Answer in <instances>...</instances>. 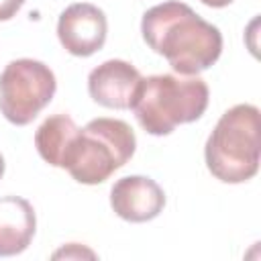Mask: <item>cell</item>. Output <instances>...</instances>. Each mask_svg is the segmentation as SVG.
<instances>
[{"mask_svg": "<svg viewBox=\"0 0 261 261\" xmlns=\"http://www.w3.org/2000/svg\"><path fill=\"white\" fill-rule=\"evenodd\" d=\"M141 33L145 43L179 75H198L222 53L220 31L177 0L149 8L141 20Z\"/></svg>", "mask_w": 261, "mask_h": 261, "instance_id": "6da1fadb", "label": "cell"}, {"mask_svg": "<svg viewBox=\"0 0 261 261\" xmlns=\"http://www.w3.org/2000/svg\"><path fill=\"white\" fill-rule=\"evenodd\" d=\"M208 86L198 75L157 73L141 80L130 110L149 135L163 137L177 124L198 120L208 108Z\"/></svg>", "mask_w": 261, "mask_h": 261, "instance_id": "7a4b0ae2", "label": "cell"}, {"mask_svg": "<svg viewBox=\"0 0 261 261\" xmlns=\"http://www.w3.org/2000/svg\"><path fill=\"white\" fill-rule=\"evenodd\" d=\"M259 108L237 104L228 108L210 133L204 159L208 171L224 184H243L259 171Z\"/></svg>", "mask_w": 261, "mask_h": 261, "instance_id": "3957f363", "label": "cell"}, {"mask_svg": "<svg viewBox=\"0 0 261 261\" xmlns=\"http://www.w3.org/2000/svg\"><path fill=\"white\" fill-rule=\"evenodd\" d=\"M137 149L133 128L120 118H94L84 128H77L63 157V169L86 186L106 181L122 167Z\"/></svg>", "mask_w": 261, "mask_h": 261, "instance_id": "277c9868", "label": "cell"}, {"mask_svg": "<svg viewBox=\"0 0 261 261\" xmlns=\"http://www.w3.org/2000/svg\"><path fill=\"white\" fill-rule=\"evenodd\" d=\"M55 73L37 59H14L0 73V112L16 126H24L53 100Z\"/></svg>", "mask_w": 261, "mask_h": 261, "instance_id": "5b68a950", "label": "cell"}, {"mask_svg": "<svg viewBox=\"0 0 261 261\" xmlns=\"http://www.w3.org/2000/svg\"><path fill=\"white\" fill-rule=\"evenodd\" d=\"M108 22L104 12L90 2L67 6L57 20V37L63 49L75 57H90L106 43Z\"/></svg>", "mask_w": 261, "mask_h": 261, "instance_id": "8992f818", "label": "cell"}, {"mask_svg": "<svg viewBox=\"0 0 261 261\" xmlns=\"http://www.w3.org/2000/svg\"><path fill=\"white\" fill-rule=\"evenodd\" d=\"M112 210L128 222H147L161 214L165 194L161 186L145 175H126L114 181L110 190Z\"/></svg>", "mask_w": 261, "mask_h": 261, "instance_id": "52a82bcc", "label": "cell"}, {"mask_svg": "<svg viewBox=\"0 0 261 261\" xmlns=\"http://www.w3.org/2000/svg\"><path fill=\"white\" fill-rule=\"evenodd\" d=\"M143 75L135 65L122 59H108L94 67L88 75V92L94 102L106 108L126 110Z\"/></svg>", "mask_w": 261, "mask_h": 261, "instance_id": "ba28073f", "label": "cell"}, {"mask_svg": "<svg viewBox=\"0 0 261 261\" xmlns=\"http://www.w3.org/2000/svg\"><path fill=\"white\" fill-rule=\"evenodd\" d=\"M37 228L35 210L29 200L20 196L0 198V257L22 253Z\"/></svg>", "mask_w": 261, "mask_h": 261, "instance_id": "9c48e42d", "label": "cell"}, {"mask_svg": "<svg viewBox=\"0 0 261 261\" xmlns=\"http://www.w3.org/2000/svg\"><path fill=\"white\" fill-rule=\"evenodd\" d=\"M77 124L69 114H53L41 122L35 133V147L39 155L53 167L63 165V157L71 145V139L77 133Z\"/></svg>", "mask_w": 261, "mask_h": 261, "instance_id": "30bf717a", "label": "cell"}, {"mask_svg": "<svg viewBox=\"0 0 261 261\" xmlns=\"http://www.w3.org/2000/svg\"><path fill=\"white\" fill-rule=\"evenodd\" d=\"M22 4L24 0H0V20H10Z\"/></svg>", "mask_w": 261, "mask_h": 261, "instance_id": "8fae6325", "label": "cell"}, {"mask_svg": "<svg viewBox=\"0 0 261 261\" xmlns=\"http://www.w3.org/2000/svg\"><path fill=\"white\" fill-rule=\"evenodd\" d=\"M202 4H206V6H212V8H224V6H228L232 0H200Z\"/></svg>", "mask_w": 261, "mask_h": 261, "instance_id": "7c38bea8", "label": "cell"}, {"mask_svg": "<svg viewBox=\"0 0 261 261\" xmlns=\"http://www.w3.org/2000/svg\"><path fill=\"white\" fill-rule=\"evenodd\" d=\"M4 175V157L0 155V177Z\"/></svg>", "mask_w": 261, "mask_h": 261, "instance_id": "4fadbf2b", "label": "cell"}]
</instances>
